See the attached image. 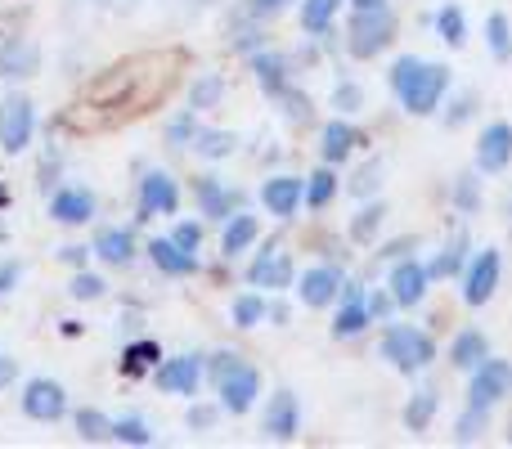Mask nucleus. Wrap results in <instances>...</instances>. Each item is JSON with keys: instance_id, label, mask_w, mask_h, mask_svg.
<instances>
[{"instance_id": "obj_37", "label": "nucleus", "mask_w": 512, "mask_h": 449, "mask_svg": "<svg viewBox=\"0 0 512 449\" xmlns=\"http://www.w3.org/2000/svg\"><path fill=\"white\" fill-rule=\"evenodd\" d=\"M265 310H270V301H265L261 292H243V297H234V306H230L234 328H256V324H265Z\"/></svg>"}, {"instance_id": "obj_59", "label": "nucleus", "mask_w": 512, "mask_h": 449, "mask_svg": "<svg viewBox=\"0 0 512 449\" xmlns=\"http://www.w3.org/2000/svg\"><path fill=\"white\" fill-rule=\"evenodd\" d=\"M508 445H512V423H508Z\"/></svg>"}, {"instance_id": "obj_12", "label": "nucleus", "mask_w": 512, "mask_h": 449, "mask_svg": "<svg viewBox=\"0 0 512 449\" xmlns=\"http://www.w3.org/2000/svg\"><path fill=\"white\" fill-rule=\"evenodd\" d=\"M512 167V126L508 122H486L477 135V171L481 176H499Z\"/></svg>"}, {"instance_id": "obj_18", "label": "nucleus", "mask_w": 512, "mask_h": 449, "mask_svg": "<svg viewBox=\"0 0 512 449\" xmlns=\"http://www.w3.org/2000/svg\"><path fill=\"white\" fill-rule=\"evenodd\" d=\"M194 198H198V207H203L207 221H230V216L239 212V203H243V198L234 194V189H225L216 176H198L194 180Z\"/></svg>"}, {"instance_id": "obj_20", "label": "nucleus", "mask_w": 512, "mask_h": 449, "mask_svg": "<svg viewBox=\"0 0 512 449\" xmlns=\"http://www.w3.org/2000/svg\"><path fill=\"white\" fill-rule=\"evenodd\" d=\"M95 194L90 189H81V185H72V189H59V194L50 198V216L59 225H86V221H95Z\"/></svg>"}, {"instance_id": "obj_38", "label": "nucleus", "mask_w": 512, "mask_h": 449, "mask_svg": "<svg viewBox=\"0 0 512 449\" xmlns=\"http://www.w3.org/2000/svg\"><path fill=\"white\" fill-rule=\"evenodd\" d=\"M382 221H387V203H364V212L351 221V243H373V234L382 229Z\"/></svg>"}, {"instance_id": "obj_22", "label": "nucleus", "mask_w": 512, "mask_h": 449, "mask_svg": "<svg viewBox=\"0 0 512 449\" xmlns=\"http://www.w3.org/2000/svg\"><path fill=\"white\" fill-rule=\"evenodd\" d=\"M90 252H95L104 265L122 270V265L135 261V234L131 229H122V225H108V229H99L95 234V247H90Z\"/></svg>"}, {"instance_id": "obj_45", "label": "nucleus", "mask_w": 512, "mask_h": 449, "mask_svg": "<svg viewBox=\"0 0 512 449\" xmlns=\"http://www.w3.org/2000/svg\"><path fill=\"white\" fill-rule=\"evenodd\" d=\"M274 99H279V104H283V117H288V122H310V99L301 95V90L283 86Z\"/></svg>"}, {"instance_id": "obj_7", "label": "nucleus", "mask_w": 512, "mask_h": 449, "mask_svg": "<svg viewBox=\"0 0 512 449\" xmlns=\"http://www.w3.org/2000/svg\"><path fill=\"white\" fill-rule=\"evenodd\" d=\"M32 131H36V108L27 95H9L0 104V149L5 153H23L32 144Z\"/></svg>"}, {"instance_id": "obj_13", "label": "nucleus", "mask_w": 512, "mask_h": 449, "mask_svg": "<svg viewBox=\"0 0 512 449\" xmlns=\"http://www.w3.org/2000/svg\"><path fill=\"white\" fill-rule=\"evenodd\" d=\"M23 414L36 418V423H59L68 414V391L54 378H32L23 391Z\"/></svg>"}, {"instance_id": "obj_56", "label": "nucleus", "mask_w": 512, "mask_h": 449, "mask_svg": "<svg viewBox=\"0 0 512 449\" xmlns=\"http://www.w3.org/2000/svg\"><path fill=\"white\" fill-rule=\"evenodd\" d=\"M409 247H414V238H396V243H387V256H396V261H400Z\"/></svg>"}, {"instance_id": "obj_53", "label": "nucleus", "mask_w": 512, "mask_h": 449, "mask_svg": "<svg viewBox=\"0 0 512 449\" xmlns=\"http://www.w3.org/2000/svg\"><path fill=\"white\" fill-rule=\"evenodd\" d=\"M59 256H63V261H68V265H86V256H90V252H86V247H77V243H72V247H63Z\"/></svg>"}, {"instance_id": "obj_48", "label": "nucleus", "mask_w": 512, "mask_h": 449, "mask_svg": "<svg viewBox=\"0 0 512 449\" xmlns=\"http://www.w3.org/2000/svg\"><path fill=\"white\" fill-rule=\"evenodd\" d=\"M171 238H176L185 252H198V247H203V225H198V221H180L176 229H171Z\"/></svg>"}, {"instance_id": "obj_15", "label": "nucleus", "mask_w": 512, "mask_h": 449, "mask_svg": "<svg viewBox=\"0 0 512 449\" xmlns=\"http://www.w3.org/2000/svg\"><path fill=\"white\" fill-rule=\"evenodd\" d=\"M261 203L270 216H279V221H292V216L301 212V203H306V180L301 176H270L261 185Z\"/></svg>"}, {"instance_id": "obj_51", "label": "nucleus", "mask_w": 512, "mask_h": 449, "mask_svg": "<svg viewBox=\"0 0 512 449\" xmlns=\"http://www.w3.org/2000/svg\"><path fill=\"white\" fill-rule=\"evenodd\" d=\"M391 310H396V297H391V288H382V292H373V297H369V315L373 319H391Z\"/></svg>"}, {"instance_id": "obj_3", "label": "nucleus", "mask_w": 512, "mask_h": 449, "mask_svg": "<svg viewBox=\"0 0 512 449\" xmlns=\"http://www.w3.org/2000/svg\"><path fill=\"white\" fill-rule=\"evenodd\" d=\"M391 41H396V14H391V5L351 9V23H346V50H351V59H378Z\"/></svg>"}, {"instance_id": "obj_1", "label": "nucleus", "mask_w": 512, "mask_h": 449, "mask_svg": "<svg viewBox=\"0 0 512 449\" xmlns=\"http://www.w3.org/2000/svg\"><path fill=\"white\" fill-rule=\"evenodd\" d=\"M387 81L409 117L441 113V99L450 95V68H445V63H427V59H418V54H400V59L391 63Z\"/></svg>"}, {"instance_id": "obj_24", "label": "nucleus", "mask_w": 512, "mask_h": 449, "mask_svg": "<svg viewBox=\"0 0 512 449\" xmlns=\"http://www.w3.org/2000/svg\"><path fill=\"white\" fill-rule=\"evenodd\" d=\"M256 234H261V221H256L252 212H234L230 221H225V234H221V256L225 261H234V256H243L248 247L256 243Z\"/></svg>"}, {"instance_id": "obj_40", "label": "nucleus", "mask_w": 512, "mask_h": 449, "mask_svg": "<svg viewBox=\"0 0 512 449\" xmlns=\"http://www.w3.org/2000/svg\"><path fill=\"white\" fill-rule=\"evenodd\" d=\"M108 436L122 445H153V432L144 418H113V427H108Z\"/></svg>"}, {"instance_id": "obj_58", "label": "nucleus", "mask_w": 512, "mask_h": 449, "mask_svg": "<svg viewBox=\"0 0 512 449\" xmlns=\"http://www.w3.org/2000/svg\"><path fill=\"white\" fill-rule=\"evenodd\" d=\"M0 207H5V189H0Z\"/></svg>"}, {"instance_id": "obj_47", "label": "nucleus", "mask_w": 512, "mask_h": 449, "mask_svg": "<svg viewBox=\"0 0 512 449\" xmlns=\"http://www.w3.org/2000/svg\"><path fill=\"white\" fill-rule=\"evenodd\" d=\"M221 414H225L221 405H194V409H189V418H185V423L194 427V432H212V427H216V418H221Z\"/></svg>"}, {"instance_id": "obj_57", "label": "nucleus", "mask_w": 512, "mask_h": 449, "mask_svg": "<svg viewBox=\"0 0 512 449\" xmlns=\"http://www.w3.org/2000/svg\"><path fill=\"white\" fill-rule=\"evenodd\" d=\"M387 0H351V9H382Z\"/></svg>"}, {"instance_id": "obj_28", "label": "nucleus", "mask_w": 512, "mask_h": 449, "mask_svg": "<svg viewBox=\"0 0 512 449\" xmlns=\"http://www.w3.org/2000/svg\"><path fill=\"white\" fill-rule=\"evenodd\" d=\"M463 265H468V234L450 238V243H445L441 252L427 261V270H432V283H436V279H459Z\"/></svg>"}, {"instance_id": "obj_35", "label": "nucleus", "mask_w": 512, "mask_h": 449, "mask_svg": "<svg viewBox=\"0 0 512 449\" xmlns=\"http://www.w3.org/2000/svg\"><path fill=\"white\" fill-rule=\"evenodd\" d=\"M486 45H490V54H495L499 63L512 59V23H508L504 9H495V14L486 18Z\"/></svg>"}, {"instance_id": "obj_8", "label": "nucleus", "mask_w": 512, "mask_h": 449, "mask_svg": "<svg viewBox=\"0 0 512 449\" xmlns=\"http://www.w3.org/2000/svg\"><path fill=\"white\" fill-rule=\"evenodd\" d=\"M216 396H221L225 414H248L256 405V396H261V373H256L248 360H239L221 382H216Z\"/></svg>"}, {"instance_id": "obj_16", "label": "nucleus", "mask_w": 512, "mask_h": 449, "mask_svg": "<svg viewBox=\"0 0 512 449\" xmlns=\"http://www.w3.org/2000/svg\"><path fill=\"white\" fill-rule=\"evenodd\" d=\"M261 432L270 436V441H292V436L301 432V405L292 391H274L270 405H265L261 414Z\"/></svg>"}, {"instance_id": "obj_6", "label": "nucleus", "mask_w": 512, "mask_h": 449, "mask_svg": "<svg viewBox=\"0 0 512 449\" xmlns=\"http://www.w3.org/2000/svg\"><path fill=\"white\" fill-rule=\"evenodd\" d=\"M387 288L400 310H414V306H423V297L432 292V270H427V261H418V256H400V261L391 265Z\"/></svg>"}, {"instance_id": "obj_46", "label": "nucleus", "mask_w": 512, "mask_h": 449, "mask_svg": "<svg viewBox=\"0 0 512 449\" xmlns=\"http://www.w3.org/2000/svg\"><path fill=\"white\" fill-rule=\"evenodd\" d=\"M104 288H108V283L104 279H99V274H86V270H81L77 274V279H72V297H77V301H99V297H104Z\"/></svg>"}, {"instance_id": "obj_55", "label": "nucleus", "mask_w": 512, "mask_h": 449, "mask_svg": "<svg viewBox=\"0 0 512 449\" xmlns=\"http://www.w3.org/2000/svg\"><path fill=\"white\" fill-rule=\"evenodd\" d=\"M265 319H274V324H288V306H283V301H270V310H265Z\"/></svg>"}, {"instance_id": "obj_27", "label": "nucleus", "mask_w": 512, "mask_h": 449, "mask_svg": "<svg viewBox=\"0 0 512 449\" xmlns=\"http://www.w3.org/2000/svg\"><path fill=\"white\" fill-rule=\"evenodd\" d=\"M436 409H441V396H436V387H423V391H414L409 396V405H405V432H414V436H423L427 427H432V418H436Z\"/></svg>"}, {"instance_id": "obj_49", "label": "nucleus", "mask_w": 512, "mask_h": 449, "mask_svg": "<svg viewBox=\"0 0 512 449\" xmlns=\"http://www.w3.org/2000/svg\"><path fill=\"white\" fill-rule=\"evenodd\" d=\"M472 104H477L472 95H454V99H450V113H445V126L468 122V117H472Z\"/></svg>"}, {"instance_id": "obj_26", "label": "nucleus", "mask_w": 512, "mask_h": 449, "mask_svg": "<svg viewBox=\"0 0 512 449\" xmlns=\"http://www.w3.org/2000/svg\"><path fill=\"white\" fill-rule=\"evenodd\" d=\"M252 72H256V81H261V90L265 95H279L283 86H292L288 81V59L283 54H274V50H256L252 54Z\"/></svg>"}, {"instance_id": "obj_11", "label": "nucleus", "mask_w": 512, "mask_h": 449, "mask_svg": "<svg viewBox=\"0 0 512 449\" xmlns=\"http://www.w3.org/2000/svg\"><path fill=\"white\" fill-rule=\"evenodd\" d=\"M373 324L369 315V288L364 283H342V297H337V315H333V337H360Z\"/></svg>"}, {"instance_id": "obj_54", "label": "nucleus", "mask_w": 512, "mask_h": 449, "mask_svg": "<svg viewBox=\"0 0 512 449\" xmlns=\"http://www.w3.org/2000/svg\"><path fill=\"white\" fill-rule=\"evenodd\" d=\"M9 283H18V265L14 261L0 265V292H9Z\"/></svg>"}, {"instance_id": "obj_41", "label": "nucleus", "mask_w": 512, "mask_h": 449, "mask_svg": "<svg viewBox=\"0 0 512 449\" xmlns=\"http://www.w3.org/2000/svg\"><path fill=\"white\" fill-rule=\"evenodd\" d=\"M486 409H463V414H459V423H454V441H459V445H472V441H481V432H486Z\"/></svg>"}, {"instance_id": "obj_5", "label": "nucleus", "mask_w": 512, "mask_h": 449, "mask_svg": "<svg viewBox=\"0 0 512 449\" xmlns=\"http://www.w3.org/2000/svg\"><path fill=\"white\" fill-rule=\"evenodd\" d=\"M499 279H504V252L499 247H481L468 265H463V301L472 310L490 306L499 292Z\"/></svg>"}, {"instance_id": "obj_21", "label": "nucleus", "mask_w": 512, "mask_h": 449, "mask_svg": "<svg viewBox=\"0 0 512 449\" xmlns=\"http://www.w3.org/2000/svg\"><path fill=\"white\" fill-rule=\"evenodd\" d=\"M41 72V45L36 41H9L5 50H0V77L5 81H23V77H36Z\"/></svg>"}, {"instance_id": "obj_14", "label": "nucleus", "mask_w": 512, "mask_h": 449, "mask_svg": "<svg viewBox=\"0 0 512 449\" xmlns=\"http://www.w3.org/2000/svg\"><path fill=\"white\" fill-rule=\"evenodd\" d=\"M248 283L252 288H270V292H283V288H292L297 283V270H292V256L288 252H279V247H265L261 256L248 265Z\"/></svg>"}, {"instance_id": "obj_36", "label": "nucleus", "mask_w": 512, "mask_h": 449, "mask_svg": "<svg viewBox=\"0 0 512 449\" xmlns=\"http://www.w3.org/2000/svg\"><path fill=\"white\" fill-rule=\"evenodd\" d=\"M450 198H454V207H459L463 216H477L481 212V171H463V176L454 180Z\"/></svg>"}, {"instance_id": "obj_2", "label": "nucleus", "mask_w": 512, "mask_h": 449, "mask_svg": "<svg viewBox=\"0 0 512 449\" xmlns=\"http://www.w3.org/2000/svg\"><path fill=\"white\" fill-rule=\"evenodd\" d=\"M378 351H382V360L391 364L396 373H423L427 364L436 360V342H432V333H423L418 324H391L387 333H382V342H378Z\"/></svg>"}, {"instance_id": "obj_25", "label": "nucleus", "mask_w": 512, "mask_h": 449, "mask_svg": "<svg viewBox=\"0 0 512 449\" xmlns=\"http://www.w3.org/2000/svg\"><path fill=\"white\" fill-rule=\"evenodd\" d=\"M486 355H490V337L481 333V328H459V337L450 342V364L463 373H472Z\"/></svg>"}, {"instance_id": "obj_44", "label": "nucleus", "mask_w": 512, "mask_h": 449, "mask_svg": "<svg viewBox=\"0 0 512 449\" xmlns=\"http://www.w3.org/2000/svg\"><path fill=\"white\" fill-rule=\"evenodd\" d=\"M333 108H337L342 117L360 113V108H364V90L355 86V81H337V90H333Z\"/></svg>"}, {"instance_id": "obj_43", "label": "nucleus", "mask_w": 512, "mask_h": 449, "mask_svg": "<svg viewBox=\"0 0 512 449\" xmlns=\"http://www.w3.org/2000/svg\"><path fill=\"white\" fill-rule=\"evenodd\" d=\"M194 135H198V113H194V108H185V113L167 126V140H171V149H189V144H194Z\"/></svg>"}, {"instance_id": "obj_31", "label": "nucleus", "mask_w": 512, "mask_h": 449, "mask_svg": "<svg viewBox=\"0 0 512 449\" xmlns=\"http://www.w3.org/2000/svg\"><path fill=\"white\" fill-rule=\"evenodd\" d=\"M436 36H441L450 50H459V45L468 41V14H463L459 5H441L436 9Z\"/></svg>"}, {"instance_id": "obj_9", "label": "nucleus", "mask_w": 512, "mask_h": 449, "mask_svg": "<svg viewBox=\"0 0 512 449\" xmlns=\"http://www.w3.org/2000/svg\"><path fill=\"white\" fill-rule=\"evenodd\" d=\"M342 283H346V274L337 270V265H310L297 279V301L310 310H324L342 297Z\"/></svg>"}, {"instance_id": "obj_32", "label": "nucleus", "mask_w": 512, "mask_h": 449, "mask_svg": "<svg viewBox=\"0 0 512 449\" xmlns=\"http://www.w3.org/2000/svg\"><path fill=\"white\" fill-rule=\"evenodd\" d=\"M333 198H337V171L324 162L319 171H310L306 176V207L310 212H319V207H328Z\"/></svg>"}, {"instance_id": "obj_52", "label": "nucleus", "mask_w": 512, "mask_h": 449, "mask_svg": "<svg viewBox=\"0 0 512 449\" xmlns=\"http://www.w3.org/2000/svg\"><path fill=\"white\" fill-rule=\"evenodd\" d=\"M14 378H18V360H9V355H0V391H5V387H14Z\"/></svg>"}, {"instance_id": "obj_23", "label": "nucleus", "mask_w": 512, "mask_h": 449, "mask_svg": "<svg viewBox=\"0 0 512 449\" xmlns=\"http://www.w3.org/2000/svg\"><path fill=\"white\" fill-rule=\"evenodd\" d=\"M149 261L158 265L171 279H185V274H198V252H185L176 238H153L149 243Z\"/></svg>"}, {"instance_id": "obj_19", "label": "nucleus", "mask_w": 512, "mask_h": 449, "mask_svg": "<svg viewBox=\"0 0 512 449\" xmlns=\"http://www.w3.org/2000/svg\"><path fill=\"white\" fill-rule=\"evenodd\" d=\"M355 149H360V131H355V126L346 122L342 113H337L333 122H324V131H319V153H324L328 167H337V162H351Z\"/></svg>"}, {"instance_id": "obj_29", "label": "nucleus", "mask_w": 512, "mask_h": 449, "mask_svg": "<svg viewBox=\"0 0 512 449\" xmlns=\"http://www.w3.org/2000/svg\"><path fill=\"white\" fill-rule=\"evenodd\" d=\"M189 149H194L198 158H207V162H225L234 149H239V135L234 131H203V126H198V135H194Z\"/></svg>"}, {"instance_id": "obj_10", "label": "nucleus", "mask_w": 512, "mask_h": 449, "mask_svg": "<svg viewBox=\"0 0 512 449\" xmlns=\"http://www.w3.org/2000/svg\"><path fill=\"white\" fill-rule=\"evenodd\" d=\"M153 382L158 391H171V396H198L203 387V355H171L153 369Z\"/></svg>"}, {"instance_id": "obj_4", "label": "nucleus", "mask_w": 512, "mask_h": 449, "mask_svg": "<svg viewBox=\"0 0 512 449\" xmlns=\"http://www.w3.org/2000/svg\"><path fill=\"white\" fill-rule=\"evenodd\" d=\"M512 396V360H499V355H486L477 369L468 373V405L472 409H495Z\"/></svg>"}, {"instance_id": "obj_33", "label": "nucleus", "mask_w": 512, "mask_h": 449, "mask_svg": "<svg viewBox=\"0 0 512 449\" xmlns=\"http://www.w3.org/2000/svg\"><path fill=\"white\" fill-rule=\"evenodd\" d=\"M225 99V77L221 72H203V77L189 86V108L194 113H207V108H216Z\"/></svg>"}, {"instance_id": "obj_50", "label": "nucleus", "mask_w": 512, "mask_h": 449, "mask_svg": "<svg viewBox=\"0 0 512 449\" xmlns=\"http://www.w3.org/2000/svg\"><path fill=\"white\" fill-rule=\"evenodd\" d=\"M288 5H292V0H248L243 9H248L252 18H274V14H283Z\"/></svg>"}, {"instance_id": "obj_17", "label": "nucleus", "mask_w": 512, "mask_h": 449, "mask_svg": "<svg viewBox=\"0 0 512 449\" xmlns=\"http://www.w3.org/2000/svg\"><path fill=\"white\" fill-rule=\"evenodd\" d=\"M180 212V185L167 171H149L140 180V216H176Z\"/></svg>"}, {"instance_id": "obj_30", "label": "nucleus", "mask_w": 512, "mask_h": 449, "mask_svg": "<svg viewBox=\"0 0 512 449\" xmlns=\"http://www.w3.org/2000/svg\"><path fill=\"white\" fill-rule=\"evenodd\" d=\"M342 5L346 0H301V27H306L310 36H324Z\"/></svg>"}, {"instance_id": "obj_34", "label": "nucleus", "mask_w": 512, "mask_h": 449, "mask_svg": "<svg viewBox=\"0 0 512 449\" xmlns=\"http://www.w3.org/2000/svg\"><path fill=\"white\" fill-rule=\"evenodd\" d=\"M158 360H162V351H158V342H131L122 351V373L126 378H135V373H149V369H158Z\"/></svg>"}, {"instance_id": "obj_39", "label": "nucleus", "mask_w": 512, "mask_h": 449, "mask_svg": "<svg viewBox=\"0 0 512 449\" xmlns=\"http://www.w3.org/2000/svg\"><path fill=\"white\" fill-rule=\"evenodd\" d=\"M382 176H387V167H382V158L364 162L360 171L351 176V198H373L382 189Z\"/></svg>"}, {"instance_id": "obj_42", "label": "nucleus", "mask_w": 512, "mask_h": 449, "mask_svg": "<svg viewBox=\"0 0 512 449\" xmlns=\"http://www.w3.org/2000/svg\"><path fill=\"white\" fill-rule=\"evenodd\" d=\"M108 427H113V418H104L99 409H81L77 414V436L81 441H108Z\"/></svg>"}]
</instances>
